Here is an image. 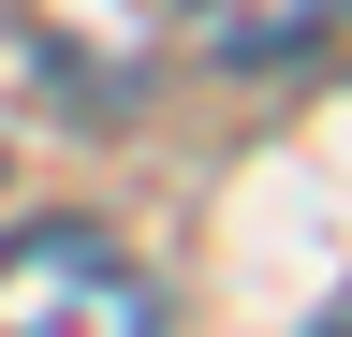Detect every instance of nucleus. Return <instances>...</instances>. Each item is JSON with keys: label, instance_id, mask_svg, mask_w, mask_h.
<instances>
[{"label": "nucleus", "instance_id": "nucleus-2", "mask_svg": "<svg viewBox=\"0 0 352 337\" xmlns=\"http://www.w3.org/2000/svg\"><path fill=\"white\" fill-rule=\"evenodd\" d=\"M338 30H352V0H191L206 59H308V45H338Z\"/></svg>", "mask_w": 352, "mask_h": 337}, {"label": "nucleus", "instance_id": "nucleus-1", "mask_svg": "<svg viewBox=\"0 0 352 337\" xmlns=\"http://www.w3.org/2000/svg\"><path fill=\"white\" fill-rule=\"evenodd\" d=\"M0 337H162V279L88 220H30L0 249Z\"/></svg>", "mask_w": 352, "mask_h": 337}, {"label": "nucleus", "instance_id": "nucleus-3", "mask_svg": "<svg viewBox=\"0 0 352 337\" xmlns=\"http://www.w3.org/2000/svg\"><path fill=\"white\" fill-rule=\"evenodd\" d=\"M338 337H352V323H338Z\"/></svg>", "mask_w": 352, "mask_h": 337}]
</instances>
